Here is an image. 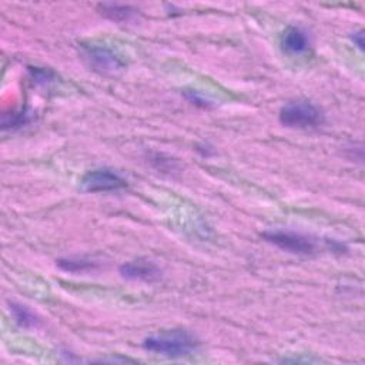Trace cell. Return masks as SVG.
Masks as SVG:
<instances>
[{
	"instance_id": "obj_2",
	"label": "cell",
	"mask_w": 365,
	"mask_h": 365,
	"mask_svg": "<svg viewBox=\"0 0 365 365\" xmlns=\"http://www.w3.org/2000/svg\"><path fill=\"white\" fill-rule=\"evenodd\" d=\"M279 121L289 128H312L324 123V113L309 101H291L281 108Z\"/></svg>"
},
{
	"instance_id": "obj_4",
	"label": "cell",
	"mask_w": 365,
	"mask_h": 365,
	"mask_svg": "<svg viewBox=\"0 0 365 365\" xmlns=\"http://www.w3.org/2000/svg\"><path fill=\"white\" fill-rule=\"evenodd\" d=\"M123 187H125V180H123L117 173L107 168L88 171L81 180V188L87 192L115 191Z\"/></svg>"
},
{
	"instance_id": "obj_9",
	"label": "cell",
	"mask_w": 365,
	"mask_h": 365,
	"mask_svg": "<svg viewBox=\"0 0 365 365\" xmlns=\"http://www.w3.org/2000/svg\"><path fill=\"white\" fill-rule=\"evenodd\" d=\"M56 262H57L58 268H61L63 271H68V272H84V271H90L97 267L96 262L83 259V258H60Z\"/></svg>"
},
{
	"instance_id": "obj_5",
	"label": "cell",
	"mask_w": 365,
	"mask_h": 365,
	"mask_svg": "<svg viewBox=\"0 0 365 365\" xmlns=\"http://www.w3.org/2000/svg\"><path fill=\"white\" fill-rule=\"evenodd\" d=\"M84 58L93 70L101 74H114L123 67L120 57L106 47H87L84 50Z\"/></svg>"
},
{
	"instance_id": "obj_3",
	"label": "cell",
	"mask_w": 365,
	"mask_h": 365,
	"mask_svg": "<svg viewBox=\"0 0 365 365\" xmlns=\"http://www.w3.org/2000/svg\"><path fill=\"white\" fill-rule=\"evenodd\" d=\"M262 237L265 241L292 254L312 255L318 251L317 241L312 237L301 232L287 231V230H272V231L264 232Z\"/></svg>"
},
{
	"instance_id": "obj_7",
	"label": "cell",
	"mask_w": 365,
	"mask_h": 365,
	"mask_svg": "<svg viewBox=\"0 0 365 365\" xmlns=\"http://www.w3.org/2000/svg\"><path fill=\"white\" fill-rule=\"evenodd\" d=\"M281 44L285 51L292 53V54H299V53H304L308 50L309 37L302 29L291 26L282 33Z\"/></svg>"
},
{
	"instance_id": "obj_1",
	"label": "cell",
	"mask_w": 365,
	"mask_h": 365,
	"mask_svg": "<svg viewBox=\"0 0 365 365\" xmlns=\"http://www.w3.org/2000/svg\"><path fill=\"white\" fill-rule=\"evenodd\" d=\"M143 346L147 351L177 358L195 351L198 346V341L191 332L185 329H174L145 338Z\"/></svg>"
},
{
	"instance_id": "obj_10",
	"label": "cell",
	"mask_w": 365,
	"mask_h": 365,
	"mask_svg": "<svg viewBox=\"0 0 365 365\" xmlns=\"http://www.w3.org/2000/svg\"><path fill=\"white\" fill-rule=\"evenodd\" d=\"M10 311L16 319V322L20 325V327H24V328H31V327H36L37 325V318L34 317V314L24 305L21 304H16V302H11L10 304Z\"/></svg>"
},
{
	"instance_id": "obj_12",
	"label": "cell",
	"mask_w": 365,
	"mask_h": 365,
	"mask_svg": "<svg viewBox=\"0 0 365 365\" xmlns=\"http://www.w3.org/2000/svg\"><path fill=\"white\" fill-rule=\"evenodd\" d=\"M352 40H354V41H356V44H358V47H359V48H362V47H364V41H362V31L355 33V34L352 36Z\"/></svg>"
},
{
	"instance_id": "obj_8",
	"label": "cell",
	"mask_w": 365,
	"mask_h": 365,
	"mask_svg": "<svg viewBox=\"0 0 365 365\" xmlns=\"http://www.w3.org/2000/svg\"><path fill=\"white\" fill-rule=\"evenodd\" d=\"M100 14L111 21L115 23H127L133 20L137 14V10L131 6H124V4H113V3H104L98 4Z\"/></svg>"
},
{
	"instance_id": "obj_11",
	"label": "cell",
	"mask_w": 365,
	"mask_h": 365,
	"mask_svg": "<svg viewBox=\"0 0 365 365\" xmlns=\"http://www.w3.org/2000/svg\"><path fill=\"white\" fill-rule=\"evenodd\" d=\"M29 121V117L26 113H11L10 120H3V128L9 127H20Z\"/></svg>"
},
{
	"instance_id": "obj_6",
	"label": "cell",
	"mask_w": 365,
	"mask_h": 365,
	"mask_svg": "<svg viewBox=\"0 0 365 365\" xmlns=\"http://www.w3.org/2000/svg\"><path fill=\"white\" fill-rule=\"evenodd\" d=\"M120 274L125 279L131 281H145L151 282L160 278L161 271L160 268L147 259H135V261H127L120 265L118 268Z\"/></svg>"
}]
</instances>
